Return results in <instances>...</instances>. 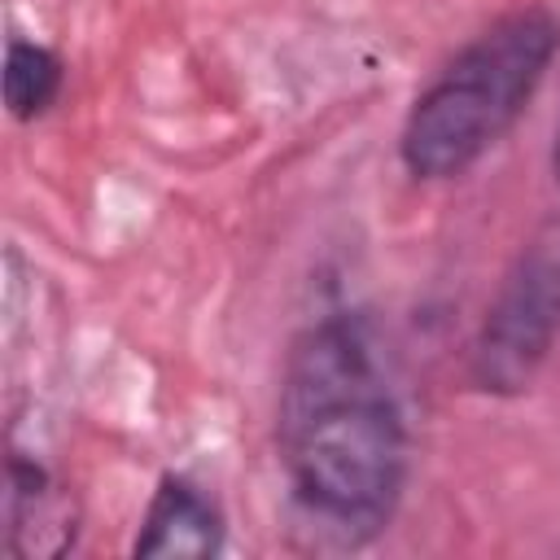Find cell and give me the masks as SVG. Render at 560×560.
Here are the masks:
<instances>
[{
	"instance_id": "5b68a950",
	"label": "cell",
	"mask_w": 560,
	"mask_h": 560,
	"mask_svg": "<svg viewBox=\"0 0 560 560\" xmlns=\"http://www.w3.org/2000/svg\"><path fill=\"white\" fill-rule=\"evenodd\" d=\"M4 538L13 556H61L74 542V512L61 486L48 477L44 464L26 459L22 451L9 455V494H4Z\"/></svg>"
},
{
	"instance_id": "8992f818",
	"label": "cell",
	"mask_w": 560,
	"mask_h": 560,
	"mask_svg": "<svg viewBox=\"0 0 560 560\" xmlns=\"http://www.w3.org/2000/svg\"><path fill=\"white\" fill-rule=\"evenodd\" d=\"M4 105L13 118H39L57 96H61V79L66 66L52 48L31 44V39H9L4 48Z\"/></svg>"
},
{
	"instance_id": "3957f363",
	"label": "cell",
	"mask_w": 560,
	"mask_h": 560,
	"mask_svg": "<svg viewBox=\"0 0 560 560\" xmlns=\"http://www.w3.org/2000/svg\"><path fill=\"white\" fill-rule=\"evenodd\" d=\"M560 337V219H547L503 271L468 346V385L490 398L525 394Z\"/></svg>"
},
{
	"instance_id": "6da1fadb",
	"label": "cell",
	"mask_w": 560,
	"mask_h": 560,
	"mask_svg": "<svg viewBox=\"0 0 560 560\" xmlns=\"http://www.w3.org/2000/svg\"><path fill=\"white\" fill-rule=\"evenodd\" d=\"M276 446L298 508L337 542L381 534L407 486V416L363 315L306 324L280 372Z\"/></svg>"
},
{
	"instance_id": "52a82bcc",
	"label": "cell",
	"mask_w": 560,
	"mask_h": 560,
	"mask_svg": "<svg viewBox=\"0 0 560 560\" xmlns=\"http://www.w3.org/2000/svg\"><path fill=\"white\" fill-rule=\"evenodd\" d=\"M551 175L560 184V127H556V144H551Z\"/></svg>"
},
{
	"instance_id": "277c9868",
	"label": "cell",
	"mask_w": 560,
	"mask_h": 560,
	"mask_svg": "<svg viewBox=\"0 0 560 560\" xmlns=\"http://www.w3.org/2000/svg\"><path fill=\"white\" fill-rule=\"evenodd\" d=\"M223 547L219 503L188 477H162L131 551L140 560H210Z\"/></svg>"
},
{
	"instance_id": "7a4b0ae2",
	"label": "cell",
	"mask_w": 560,
	"mask_h": 560,
	"mask_svg": "<svg viewBox=\"0 0 560 560\" xmlns=\"http://www.w3.org/2000/svg\"><path fill=\"white\" fill-rule=\"evenodd\" d=\"M560 48V18L521 4L472 35L416 96L398 131V158L416 179H455L494 149L538 92Z\"/></svg>"
}]
</instances>
